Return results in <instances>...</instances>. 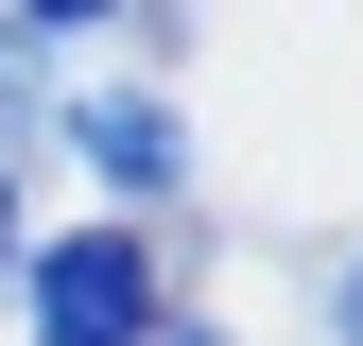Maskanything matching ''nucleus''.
Returning a JSON list of instances; mask_svg holds the SVG:
<instances>
[{
  "instance_id": "nucleus-1",
  "label": "nucleus",
  "mask_w": 363,
  "mask_h": 346,
  "mask_svg": "<svg viewBox=\"0 0 363 346\" xmlns=\"http://www.w3.org/2000/svg\"><path fill=\"white\" fill-rule=\"evenodd\" d=\"M35 346H156V260H139V225L35 242Z\"/></svg>"
},
{
  "instance_id": "nucleus-2",
  "label": "nucleus",
  "mask_w": 363,
  "mask_h": 346,
  "mask_svg": "<svg viewBox=\"0 0 363 346\" xmlns=\"http://www.w3.org/2000/svg\"><path fill=\"white\" fill-rule=\"evenodd\" d=\"M69 139H86V173H104L121 208H156V191H191V121H173L156 86H69Z\"/></svg>"
},
{
  "instance_id": "nucleus-3",
  "label": "nucleus",
  "mask_w": 363,
  "mask_h": 346,
  "mask_svg": "<svg viewBox=\"0 0 363 346\" xmlns=\"http://www.w3.org/2000/svg\"><path fill=\"white\" fill-rule=\"evenodd\" d=\"M86 18H121V0H18V35H86Z\"/></svg>"
},
{
  "instance_id": "nucleus-4",
  "label": "nucleus",
  "mask_w": 363,
  "mask_h": 346,
  "mask_svg": "<svg viewBox=\"0 0 363 346\" xmlns=\"http://www.w3.org/2000/svg\"><path fill=\"white\" fill-rule=\"evenodd\" d=\"M329 346H363V260H346V277H329Z\"/></svg>"
},
{
  "instance_id": "nucleus-5",
  "label": "nucleus",
  "mask_w": 363,
  "mask_h": 346,
  "mask_svg": "<svg viewBox=\"0 0 363 346\" xmlns=\"http://www.w3.org/2000/svg\"><path fill=\"white\" fill-rule=\"evenodd\" d=\"M0 260H18V156H0Z\"/></svg>"
},
{
  "instance_id": "nucleus-6",
  "label": "nucleus",
  "mask_w": 363,
  "mask_h": 346,
  "mask_svg": "<svg viewBox=\"0 0 363 346\" xmlns=\"http://www.w3.org/2000/svg\"><path fill=\"white\" fill-rule=\"evenodd\" d=\"M156 346H225V329H156Z\"/></svg>"
}]
</instances>
